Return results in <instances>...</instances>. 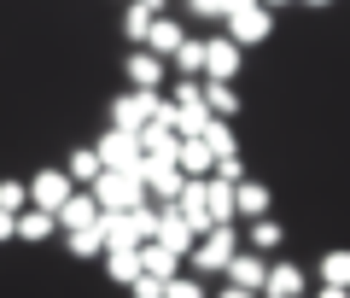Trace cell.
<instances>
[{
  "instance_id": "cell-1",
  "label": "cell",
  "mask_w": 350,
  "mask_h": 298,
  "mask_svg": "<svg viewBox=\"0 0 350 298\" xmlns=\"http://www.w3.org/2000/svg\"><path fill=\"white\" fill-rule=\"evenodd\" d=\"M88 193H94V205H100V211H111V216L146 205V182H140V170H100V182L88 187Z\"/></svg>"
},
{
  "instance_id": "cell-2",
  "label": "cell",
  "mask_w": 350,
  "mask_h": 298,
  "mask_svg": "<svg viewBox=\"0 0 350 298\" xmlns=\"http://www.w3.org/2000/svg\"><path fill=\"white\" fill-rule=\"evenodd\" d=\"M234 251H239V228L216 223L211 234H199V246L187 251V263H193V275H222L228 263H234Z\"/></svg>"
},
{
  "instance_id": "cell-3",
  "label": "cell",
  "mask_w": 350,
  "mask_h": 298,
  "mask_svg": "<svg viewBox=\"0 0 350 298\" xmlns=\"http://www.w3.org/2000/svg\"><path fill=\"white\" fill-rule=\"evenodd\" d=\"M158 117H163V94H152V88H123V94L111 99V129L140 135V129L158 123Z\"/></svg>"
},
{
  "instance_id": "cell-4",
  "label": "cell",
  "mask_w": 350,
  "mask_h": 298,
  "mask_svg": "<svg viewBox=\"0 0 350 298\" xmlns=\"http://www.w3.org/2000/svg\"><path fill=\"white\" fill-rule=\"evenodd\" d=\"M94 152H100V170H140V164H146L140 135H129V129H105V135L94 140Z\"/></svg>"
},
{
  "instance_id": "cell-5",
  "label": "cell",
  "mask_w": 350,
  "mask_h": 298,
  "mask_svg": "<svg viewBox=\"0 0 350 298\" xmlns=\"http://www.w3.org/2000/svg\"><path fill=\"white\" fill-rule=\"evenodd\" d=\"M140 182H146L152 205H175V193L187 187V175H181V164H175V158H146V164H140Z\"/></svg>"
},
{
  "instance_id": "cell-6",
  "label": "cell",
  "mask_w": 350,
  "mask_h": 298,
  "mask_svg": "<svg viewBox=\"0 0 350 298\" xmlns=\"http://www.w3.org/2000/svg\"><path fill=\"white\" fill-rule=\"evenodd\" d=\"M228 41H234L239 53L245 47H257V41H269L275 36V12H269V6H245V12H234L228 18V29H222Z\"/></svg>"
},
{
  "instance_id": "cell-7",
  "label": "cell",
  "mask_w": 350,
  "mask_h": 298,
  "mask_svg": "<svg viewBox=\"0 0 350 298\" xmlns=\"http://www.w3.org/2000/svg\"><path fill=\"white\" fill-rule=\"evenodd\" d=\"M123 76H129V88H152V94H163L170 64H163L158 53H146V47H129L123 53Z\"/></svg>"
},
{
  "instance_id": "cell-8",
  "label": "cell",
  "mask_w": 350,
  "mask_h": 298,
  "mask_svg": "<svg viewBox=\"0 0 350 298\" xmlns=\"http://www.w3.org/2000/svg\"><path fill=\"white\" fill-rule=\"evenodd\" d=\"M170 211L175 216H181V223H187L193 228V234H211V205H204V182H187V187H181V193H175V205H170Z\"/></svg>"
},
{
  "instance_id": "cell-9",
  "label": "cell",
  "mask_w": 350,
  "mask_h": 298,
  "mask_svg": "<svg viewBox=\"0 0 350 298\" xmlns=\"http://www.w3.org/2000/svg\"><path fill=\"white\" fill-rule=\"evenodd\" d=\"M70 193H76V187H70V175H64V170H41V175H29V205H36V211H59Z\"/></svg>"
},
{
  "instance_id": "cell-10",
  "label": "cell",
  "mask_w": 350,
  "mask_h": 298,
  "mask_svg": "<svg viewBox=\"0 0 350 298\" xmlns=\"http://www.w3.org/2000/svg\"><path fill=\"white\" fill-rule=\"evenodd\" d=\"M204 76H211V82H234V76H239V47L228 36L204 41ZM204 76H199V82H204Z\"/></svg>"
},
{
  "instance_id": "cell-11",
  "label": "cell",
  "mask_w": 350,
  "mask_h": 298,
  "mask_svg": "<svg viewBox=\"0 0 350 298\" xmlns=\"http://www.w3.org/2000/svg\"><path fill=\"white\" fill-rule=\"evenodd\" d=\"M53 223H59L64 234H76V228H94V223H100V205H94V193H88V187H76L59 211H53Z\"/></svg>"
},
{
  "instance_id": "cell-12",
  "label": "cell",
  "mask_w": 350,
  "mask_h": 298,
  "mask_svg": "<svg viewBox=\"0 0 350 298\" xmlns=\"http://www.w3.org/2000/svg\"><path fill=\"white\" fill-rule=\"evenodd\" d=\"M163 12H170V0H129V6H123V41L140 47L146 29H152V18H163Z\"/></svg>"
},
{
  "instance_id": "cell-13",
  "label": "cell",
  "mask_w": 350,
  "mask_h": 298,
  "mask_svg": "<svg viewBox=\"0 0 350 298\" xmlns=\"http://www.w3.org/2000/svg\"><path fill=\"white\" fill-rule=\"evenodd\" d=\"M152 240H158L163 251H175V258H187V251L199 246V234H193V228L181 223V216L170 211V205H158V234H152Z\"/></svg>"
},
{
  "instance_id": "cell-14",
  "label": "cell",
  "mask_w": 350,
  "mask_h": 298,
  "mask_svg": "<svg viewBox=\"0 0 350 298\" xmlns=\"http://www.w3.org/2000/svg\"><path fill=\"white\" fill-rule=\"evenodd\" d=\"M181 41H187V29H181V18H170V12H163V18H152V29H146V41H140V47H146V53H158V59L170 64Z\"/></svg>"
},
{
  "instance_id": "cell-15",
  "label": "cell",
  "mask_w": 350,
  "mask_h": 298,
  "mask_svg": "<svg viewBox=\"0 0 350 298\" xmlns=\"http://www.w3.org/2000/svg\"><path fill=\"white\" fill-rule=\"evenodd\" d=\"M310 293V281H304L298 263H269V275H262V298H304Z\"/></svg>"
},
{
  "instance_id": "cell-16",
  "label": "cell",
  "mask_w": 350,
  "mask_h": 298,
  "mask_svg": "<svg viewBox=\"0 0 350 298\" xmlns=\"http://www.w3.org/2000/svg\"><path fill=\"white\" fill-rule=\"evenodd\" d=\"M228 286H245V293H257L262 298V275H269V263L257 258V251H234V263H228Z\"/></svg>"
},
{
  "instance_id": "cell-17",
  "label": "cell",
  "mask_w": 350,
  "mask_h": 298,
  "mask_svg": "<svg viewBox=\"0 0 350 298\" xmlns=\"http://www.w3.org/2000/svg\"><path fill=\"white\" fill-rule=\"evenodd\" d=\"M53 234H59L53 211H36V205H29V211H18V216H12V240H29V246H41V240H53Z\"/></svg>"
},
{
  "instance_id": "cell-18",
  "label": "cell",
  "mask_w": 350,
  "mask_h": 298,
  "mask_svg": "<svg viewBox=\"0 0 350 298\" xmlns=\"http://www.w3.org/2000/svg\"><path fill=\"white\" fill-rule=\"evenodd\" d=\"M269 205H275V193H269L262 182H239V187H234V216H245V223L269 216Z\"/></svg>"
},
{
  "instance_id": "cell-19",
  "label": "cell",
  "mask_w": 350,
  "mask_h": 298,
  "mask_svg": "<svg viewBox=\"0 0 350 298\" xmlns=\"http://www.w3.org/2000/svg\"><path fill=\"white\" fill-rule=\"evenodd\" d=\"M175 164H181V175H187V182H204V175L216 170V158H211V147H204V140H181Z\"/></svg>"
},
{
  "instance_id": "cell-20",
  "label": "cell",
  "mask_w": 350,
  "mask_h": 298,
  "mask_svg": "<svg viewBox=\"0 0 350 298\" xmlns=\"http://www.w3.org/2000/svg\"><path fill=\"white\" fill-rule=\"evenodd\" d=\"M140 152H146V158H175V152H181V135H175L170 123H146L140 129Z\"/></svg>"
},
{
  "instance_id": "cell-21",
  "label": "cell",
  "mask_w": 350,
  "mask_h": 298,
  "mask_svg": "<svg viewBox=\"0 0 350 298\" xmlns=\"http://www.w3.org/2000/svg\"><path fill=\"white\" fill-rule=\"evenodd\" d=\"M199 140L211 147V158H239V135H234V123H228V117H211Z\"/></svg>"
},
{
  "instance_id": "cell-22",
  "label": "cell",
  "mask_w": 350,
  "mask_h": 298,
  "mask_svg": "<svg viewBox=\"0 0 350 298\" xmlns=\"http://www.w3.org/2000/svg\"><path fill=\"white\" fill-rule=\"evenodd\" d=\"M64 175H70V187H94V182H100V152L76 147L70 158H64Z\"/></svg>"
},
{
  "instance_id": "cell-23",
  "label": "cell",
  "mask_w": 350,
  "mask_h": 298,
  "mask_svg": "<svg viewBox=\"0 0 350 298\" xmlns=\"http://www.w3.org/2000/svg\"><path fill=\"white\" fill-rule=\"evenodd\" d=\"M204 105H211V117H228V123H234V112H239V88L234 82H211V76H204Z\"/></svg>"
},
{
  "instance_id": "cell-24",
  "label": "cell",
  "mask_w": 350,
  "mask_h": 298,
  "mask_svg": "<svg viewBox=\"0 0 350 298\" xmlns=\"http://www.w3.org/2000/svg\"><path fill=\"white\" fill-rule=\"evenodd\" d=\"M175 269H181V258H175V251H163L158 240H146V246H140V275H158V281H175Z\"/></svg>"
},
{
  "instance_id": "cell-25",
  "label": "cell",
  "mask_w": 350,
  "mask_h": 298,
  "mask_svg": "<svg viewBox=\"0 0 350 298\" xmlns=\"http://www.w3.org/2000/svg\"><path fill=\"white\" fill-rule=\"evenodd\" d=\"M105 275H111L117 286H129L140 275V246H111L105 251Z\"/></svg>"
},
{
  "instance_id": "cell-26",
  "label": "cell",
  "mask_w": 350,
  "mask_h": 298,
  "mask_svg": "<svg viewBox=\"0 0 350 298\" xmlns=\"http://www.w3.org/2000/svg\"><path fill=\"white\" fill-rule=\"evenodd\" d=\"M204 205H211V223H234V182L204 175Z\"/></svg>"
},
{
  "instance_id": "cell-27",
  "label": "cell",
  "mask_w": 350,
  "mask_h": 298,
  "mask_svg": "<svg viewBox=\"0 0 350 298\" xmlns=\"http://www.w3.org/2000/svg\"><path fill=\"white\" fill-rule=\"evenodd\" d=\"M170 76H204V41H181L175 47V59H170Z\"/></svg>"
},
{
  "instance_id": "cell-28",
  "label": "cell",
  "mask_w": 350,
  "mask_h": 298,
  "mask_svg": "<svg viewBox=\"0 0 350 298\" xmlns=\"http://www.w3.org/2000/svg\"><path fill=\"white\" fill-rule=\"evenodd\" d=\"M245 240H251V251H280V246H286V228H280L275 216H257Z\"/></svg>"
},
{
  "instance_id": "cell-29",
  "label": "cell",
  "mask_w": 350,
  "mask_h": 298,
  "mask_svg": "<svg viewBox=\"0 0 350 298\" xmlns=\"http://www.w3.org/2000/svg\"><path fill=\"white\" fill-rule=\"evenodd\" d=\"M123 223H129V234H135L140 246H146V240L158 234V205L146 199V205H135V211H123Z\"/></svg>"
},
{
  "instance_id": "cell-30",
  "label": "cell",
  "mask_w": 350,
  "mask_h": 298,
  "mask_svg": "<svg viewBox=\"0 0 350 298\" xmlns=\"http://www.w3.org/2000/svg\"><path fill=\"white\" fill-rule=\"evenodd\" d=\"M64 246H70L76 258H105V234H100V223H94V228H76V234H64Z\"/></svg>"
},
{
  "instance_id": "cell-31",
  "label": "cell",
  "mask_w": 350,
  "mask_h": 298,
  "mask_svg": "<svg viewBox=\"0 0 350 298\" xmlns=\"http://www.w3.org/2000/svg\"><path fill=\"white\" fill-rule=\"evenodd\" d=\"M321 286H345L350 293V251H327L321 258Z\"/></svg>"
},
{
  "instance_id": "cell-32",
  "label": "cell",
  "mask_w": 350,
  "mask_h": 298,
  "mask_svg": "<svg viewBox=\"0 0 350 298\" xmlns=\"http://www.w3.org/2000/svg\"><path fill=\"white\" fill-rule=\"evenodd\" d=\"M0 211H6V216L29 211V182H0Z\"/></svg>"
},
{
  "instance_id": "cell-33",
  "label": "cell",
  "mask_w": 350,
  "mask_h": 298,
  "mask_svg": "<svg viewBox=\"0 0 350 298\" xmlns=\"http://www.w3.org/2000/svg\"><path fill=\"white\" fill-rule=\"evenodd\" d=\"M163 298H204V286L193 281V275H175V281L163 286Z\"/></svg>"
},
{
  "instance_id": "cell-34",
  "label": "cell",
  "mask_w": 350,
  "mask_h": 298,
  "mask_svg": "<svg viewBox=\"0 0 350 298\" xmlns=\"http://www.w3.org/2000/svg\"><path fill=\"white\" fill-rule=\"evenodd\" d=\"M211 175H216V182H234V187H239V182H245V158H216Z\"/></svg>"
},
{
  "instance_id": "cell-35",
  "label": "cell",
  "mask_w": 350,
  "mask_h": 298,
  "mask_svg": "<svg viewBox=\"0 0 350 298\" xmlns=\"http://www.w3.org/2000/svg\"><path fill=\"white\" fill-rule=\"evenodd\" d=\"M163 286H170V281H158V275H135L129 293H135V298H163Z\"/></svg>"
},
{
  "instance_id": "cell-36",
  "label": "cell",
  "mask_w": 350,
  "mask_h": 298,
  "mask_svg": "<svg viewBox=\"0 0 350 298\" xmlns=\"http://www.w3.org/2000/svg\"><path fill=\"white\" fill-rule=\"evenodd\" d=\"M187 18H222V0H181Z\"/></svg>"
},
{
  "instance_id": "cell-37",
  "label": "cell",
  "mask_w": 350,
  "mask_h": 298,
  "mask_svg": "<svg viewBox=\"0 0 350 298\" xmlns=\"http://www.w3.org/2000/svg\"><path fill=\"white\" fill-rule=\"evenodd\" d=\"M245 6H257V0H222V18H234V12H245Z\"/></svg>"
},
{
  "instance_id": "cell-38",
  "label": "cell",
  "mask_w": 350,
  "mask_h": 298,
  "mask_svg": "<svg viewBox=\"0 0 350 298\" xmlns=\"http://www.w3.org/2000/svg\"><path fill=\"white\" fill-rule=\"evenodd\" d=\"M6 240H12V216L0 211V246H6Z\"/></svg>"
},
{
  "instance_id": "cell-39",
  "label": "cell",
  "mask_w": 350,
  "mask_h": 298,
  "mask_svg": "<svg viewBox=\"0 0 350 298\" xmlns=\"http://www.w3.org/2000/svg\"><path fill=\"white\" fill-rule=\"evenodd\" d=\"M315 298H350V293H345V286H321V293H315Z\"/></svg>"
},
{
  "instance_id": "cell-40",
  "label": "cell",
  "mask_w": 350,
  "mask_h": 298,
  "mask_svg": "<svg viewBox=\"0 0 350 298\" xmlns=\"http://www.w3.org/2000/svg\"><path fill=\"white\" fill-rule=\"evenodd\" d=\"M222 298H257V293H245V286H222Z\"/></svg>"
},
{
  "instance_id": "cell-41",
  "label": "cell",
  "mask_w": 350,
  "mask_h": 298,
  "mask_svg": "<svg viewBox=\"0 0 350 298\" xmlns=\"http://www.w3.org/2000/svg\"><path fill=\"white\" fill-rule=\"evenodd\" d=\"M257 6H269V12H280V6H292V0H257Z\"/></svg>"
},
{
  "instance_id": "cell-42",
  "label": "cell",
  "mask_w": 350,
  "mask_h": 298,
  "mask_svg": "<svg viewBox=\"0 0 350 298\" xmlns=\"http://www.w3.org/2000/svg\"><path fill=\"white\" fill-rule=\"evenodd\" d=\"M310 6H333V0H310Z\"/></svg>"
}]
</instances>
